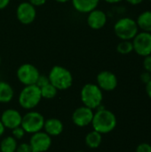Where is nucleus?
Listing matches in <instances>:
<instances>
[{"label":"nucleus","mask_w":151,"mask_h":152,"mask_svg":"<svg viewBox=\"0 0 151 152\" xmlns=\"http://www.w3.org/2000/svg\"><path fill=\"white\" fill-rule=\"evenodd\" d=\"M117 124V118L115 114L106 109H98V110L93 114L92 126L93 130L96 132L106 134L112 132Z\"/></svg>","instance_id":"nucleus-1"},{"label":"nucleus","mask_w":151,"mask_h":152,"mask_svg":"<svg viewBox=\"0 0 151 152\" xmlns=\"http://www.w3.org/2000/svg\"><path fill=\"white\" fill-rule=\"evenodd\" d=\"M50 83L59 91H64L71 87L73 84V76L71 72L65 67L55 65L48 75Z\"/></svg>","instance_id":"nucleus-2"},{"label":"nucleus","mask_w":151,"mask_h":152,"mask_svg":"<svg viewBox=\"0 0 151 152\" xmlns=\"http://www.w3.org/2000/svg\"><path fill=\"white\" fill-rule=\"evenodd\" d=\"M80 98L84 106L92 110L99 109L103 101L102 90L93 83L85 84L80 92Z\"/></svg>","instance_id":"nucleus-3"},{"label":"nucleus","mask_w":151,"mask_h":152,"mask_svg":"<svg viewBox=\"0 0 151 152\" xmlns=\"http://www.w3.org/2000/svg\"><path fill=\"white\" fill-rule=\"evenodd\" d=\"M42 99L40 88L36 85L25 86L20 91L18 102L24 110H32L36 108Z\"/></svg>","instance_id":"nucleus-4"},{"label":"nucleus","mask_w":151,"mask_h":152,"mask_svg":"<svg viewBox=\"0 0 151 152\" xmlns=\"http://www.w3.org/2000/svg\"><path fill=\"white\" fill-rule=\"evenodd\" d=\"M115 35L121 40H133L138 34L139 27L136 20L130 17H123L117 20L114 25Z\"/></svg>","instance_id":"nucleus-5"},{"label":"nucleus","mask_w":151,"mask_h":152,"mask_svg":"<svg viewBox=\"0 0 151 152\" xmlns=\"http://www.w3.org/2000/svg\"><path fill=\"white\" fill-rule=\"evenodd\" d=\"M44 116L37 111H28L22 117L20 126L26 134H35L42 131L44 125Z\"/></svg>","instance_id":"nucleus-6"},{"label":"nucleus","mask_w":151,"mask_h":152,"mask_svg":"<svg viewBox=\"0 0 151 152\" xmlns=\"http://www.w3.org/2000/svg\"><path fill=\"white\" fill-rule=\"evenodd\" d=\"M16 76L18 80L24 86L36 85L40 73L36 66L30 63H24L20 65L17 71Z\"/></svg>","instance_id":"nucleus-7"},{"label":"nucleus","mask_w":151,"mask_h":152,"mask_svg":"<svg viewBox=\"0 0 151 152\" xmlns=\"http://www.w3.org/2000/svg\"><path fill=\"white\" fill-rule=\"evenodd\" d=\"M133 51L140 56L146 57L151 54V33L142 31L133 38Z\"/></svg>","instance_id":"nucleus-8"},{"label":"nucleus","mask_w":151,"mask_h":152,"mask_svg":"<svg viewBox=\"0 0 151 152\" xmlns=\"http://www.w3.org/2000/svg\"><path fill=\"white\" fill-rule=\"evenodd\" d=\"M29 145L32 151L46 152L52 145V138L45 132L39 131L31 135Z\"/></svg>","instance_id":"nucleus-9"},{"label":"nucleus","mask_w":151,"mask_h":152,"mask_svg":"<svg viewBox=\"0 0 151 152\" xmlns=\"http://www.w3.org/2000/svg\"><path fill=\"white\" fill-rule=\"evenodd\" d=\"M17 20L23 25L32 23L36 17V10L28 1L20 3L16 9Z\"/></svg>","instance_id":"nucleus-10"},{"label":"nucleus","mask_w":151,"mask_h":152,"mask_svg":"<svg viewBox=\"0 0 151 152\" xmlns=\"http://www.w3.org/2000/svg\"><path fill=\"white\" fill-rule=\"evenodd\" d=\"M93 114V110L82 106L76 109L72 113V121L78 127H85L92 124Z\"/></svg>","instance_id":"nucleus-11"},{"label":"nucleus","mask_w":151,"mask_h":152,"mask_svg":"<svg viewBox=\"0 0 151 152\" xmlns=\"http://www.w3.org/2000/svg\"><path fill=\"white\" fill-rule=\"evenodd\" d=\"M97 86L102 90L106 92H111L115 90L117 86L118 81L117 76L109 70L101 71L96 77Z\"/></svg>","instance_id":"nucleus-12"},{"label":"nucleus","mask_w":151,"mask_h":152,"mask_svg":"<svg viewBox=\"0 0 151 152\" xmlns=\"http://www.w3.org/2000/svg\"><path fill=\"white\" fill-rule=\"evenodd\" d=\"M0 120L4 125V128L12 130L18 126H20L22 116L17 110L7 109L3 111Z\"/></svg>","instance_id":"nucleus-13"},{"label":"nucleus","mask_w":151,"mask_h":152,"mask_svg":"<svg viewBox=\"0 0 151 152\" xmlns=\"http://www.w3.org/2000/svg\"><path fill=\"white\" fill-rule=\"evenodd\" d=\"M86 22L89 28L94 30L102 28L107 23V14L100 9H94L88 12Z\"/></svg>","instance_id":"nucleus-14"},{"label":"nucleus","mask_w":151,"mask_h":152,"mask_svg":"<svg viewBox=\"0 0 151 152\" xmlns=\"http://www.w3.org/2000/svg\"><path fill=\"white\" fill-rule=\"evenodd\" d=\"M43 129L51 137L52 136H58L63 132L64 126H63V123L60 119L55 118H48L47 120L44 121V125Z\"/></svg>","instance_id":"nucleus-15"},{"label":"nucleus","mask_w":151,"mask_h":152,"mask_svg":"<svg viewBox=\"0 0 151 152\" xmlns=\"http://www.w3.org/2000/svg\"><path fill=\"white\" fill-rule=\"evenodd\" d=\"M74 9L80 13H88L96 9L100 0H70Z\"/></svg>","instance_id":"nucleus-16"},{"label":"nucleus","mask_w":151,"mask_h":152,"mask_svg":"<svg viewBox=\"0 0 151 152\" xmlns=\"http://www.w3.org/2000/svg\"><path fill=\"white\" fill-rule=\"evenodd\" d=\"M14 96L13 88L10 84L4 81H0V103L10 102Z\"/></svg>","instance_id":"nucleus-17"},{"label":"nucleus","mask_w":151,"mask_h":152,"mask_svg":"<svg viewBox=\"0 0 151 152\" xmlns=\"http://www.w3.org/2000/svg\"><path fill=\"white\" fill-rule=\"evenodd\" d=\"M136 22L142 31L151 33V11H145L142 12L138 16Z\"/></svg>","instance_id":"nucleus-18"},{"label":"nucleus","mask_w":151,"mask_h":152,"mask_svg":"<svg viewBox=\"0 0 151 152\" xmlns=\"http://www.w3.org/2000/svg\"><path fill=\"white\" fill-rule=\"evenodd\" d=\"M102 142V134L93 130L89 132L85 136V143L90 149H97L100 147Z\"/></svg>","instance_id":"nucleus-19"},{"label":"nucleus","mask_w":151,"mask_h":152,"mask_svg":"<svg viewBox=\"0 0 151 152\" xmlns=\"http://www.w3.org/2000/svg\"><path fill=\"white\" fill-rule=\"evenodd\" d=\"M18 146L17 140L11 136L4 137L0 142V151L1 152H15Z\"/></svg>","instance_id":"nucleus-20"},{"label":"nucleus","mask_w":151,"mask_h":152,"mask_svg":"<svg viewBox=\"0 0 151 152\" xmlns=\"http://www.w3.org/2000/svg\"><path fill=\"white\" fill-rule=\"evenodd\" d=\"M40 92H41L42 98L47 99V100L53 99L58 94V90L51 83L40 87Z\"/></svg>","instance_id":"nucleus-21"},{"label":"nucleus","mask_w":151,"mask_h":152,"mask_svg":"<svg viewBox=\"0 0 151 152\" xmlns=\"http://www.w3.org/2000/svg\"><path fill=\"white\" fill-rule=\"evenodd\" d=\"M117 51L124 55L131 53L133 51V42L131 40H121L117 46Z\"/></svg>","instance_id":"nucleus-22"},{"label":"nucleus","mask_w":151,"mask_h":152,"mask_svg":"<svg viewBox=\"0 0 151 152\" xmlns=\"http://www.w3.org/2000/svg\"><path fill=\"white\" fill-rule=\"evenodd\" d=\"M25 134H26V133H25V131L22 129L21 126H18V127H16V128H14V129L12 130V136L13 138H15L17 141L22 139V138L24 137Z\"/></svg>","instance_id":"nucleus-23"},{"label":"nucleus","mask_w":151,"mask_h":152,"mask_svg":"<svg viewBox=\"0 0 151 152\" xmlns=\"http://www.w3.org/2000/svg\"><path fill=\"white\" fill-rule=\"evenodd\" d=\"M15 152H33L31 150V147L29 145V143L27 142H23L20 144H18L17 149Z\"/></svg>","instance_id":"nucleus-24"},{"label":"nucleus","mask_w":151,"mask_h":152,"mask_svg":"<svg viewBox=\"0 0 151 152\" xmlns=\"http://www.w3.org/2000/svg\"><path fill=\"white\" fill-rule=\"evenodd\" d=\"M49 83H50V81H49L48 76L40 75L38 79H37V81H36V85L40 88V87H42V86H45V85H47Z\"/></svg>","instance_id":"nucleus-25"},{"label":"nucleus","mask_w":151,"mask_h":152,"mask_svg":"<svg viewBox=\"0 0 151 152\" xmlns=\"http://www.w3.org/2000/svg\"><path fill=\"white\" fill-rule=\"evenodd\" d=\"M136 152H151V145L147 142L141 143L137 146Z\"/></svg>","instance_id":"nucleus-26"},{"label":"nucleus","mask_w":151,"mask_h":152,"mask_svg":"<svg viewBox=\"0 0 151 152\" xmlns=\"http://www.w3.org/2000/svg\"><path fill=\"white\" fill-rule=\"evenodd\" d=\"M143 68L145 69V71H148L151 73V54L148 55L146 57H144L143 60Z\"/></svg>","instance_id":"nucleus-27"},{"label":"nucleus","mask_w":151,"mask_h":152,"mask_svg":"<svg viewBox=\"0 0 151 152\" xmlns=\"http://www.w3.org/2000/svg\"><path fill=\"white\" fill-rule=\"evenodd\" d=\"M140 78H141L142 82L146 85V84H148L151 80V73L148 72V71H144V72H142L141 74Z\"/></svg>","instance_id":"nucleus-28"},{"label":"nucleus","mask_w":151,"mask_h":152,"mask_svg":"<svg viewBox=\"0 0 151 152\" xmlns=\"http://www.w3.org/2000/svg\"><path fill=\"white\" fill-rule=\"evenodd\" d=\"M47 0H28V2L34 5L35 7H38V6H42L46 3Z\"/></svg>","instance_id":"nucleus-29"},{"label":"nucleus","mask_w":151,"mask_h":152,"mask_svg":"<svg viewBox=\"0 0 151 152\" xmlns=\"http://www.w3.org/2000/svg\"><path fill=\"white\" fill-rule=\"evenodd\" d=\"M11 0H0V10H3L8 6Z\"/></svg>","instance_id":"nucleus-30"},{"label":"nucleus","mask_w":151,"mask_h":152,"mask_svg":"<svg viewBox=\"0 0 151 152\" xmlns=\"http://www.w3.org/2000/svg\"><path fill=\"white\" fill-rule=\"evenodd\" d=\"M125 1L132 5H137V4H140L141 3L143 2V0H125Z\"/></svg>","instance_id":"nucleus-31"},{"label":"nucleus","mask_w":151,"mask_h":152,"mask_svg":"<svg viewBox=\"0 0 151 152\" xmlns=\"http://www.w3.org/2000/svg\"><path fill=\"white\" fill-rule=\"evenodd\" d=\"M146 93L148 96L151 99V80L148 84H146Z\"/></svg>","instance_id":"nucleus-32"},{"label":"nucleus","mask_w":151,"mask_h":152,"mask_svg":"<svg viewBox=\"0 0 151 152\" xmlns=\"http://www.w3.org/2000/svg\"><path fill=\"white\" fill-rule=\"evenodd\" d=\"M4 125L2 124V122H1V120H0V137L4 134Z\"/></svg>","instance_id":"nucleus-33"},{"label":"nucleus","mask_w":151,"mask_h":152,"mask_svg":"<svg viewBox=\"0 0 151 152\" xmlns=\"http://www.w3.org/2000/svg\"><path fill=\"white\" fill-rule=\"evenodd\" d=\"M104 1L106 3H109V4H117V3H120L123 0H104Z\"/></svg>","instance_id":"nucleus-34"},{"label":"nucleus","mask_w":151,"mask_h":152,"mask_svg":"<svg viewBox=\"0 0 151 152\" xmlns=\"http://www.w3.org/2000/svg\"><path fill=\"white\" fill-rule=\"evenodd\" d=\"M54 1H56L57 3L64 4V3H67V2H69V1H70V0H54Z\"/></svg>","instance_id":"nucleus-35"},{"label":"nucleus","mask_w":151,"mask_h":152,"mask_svg":"<svg viewBox=\"0 0 151 152\" xmlns=\"http://www.w3.org/2000/svg\"><path fill=\"white\" fill-rule=\"evenodd\" d=\"M0 65H1V56H0Z\"/></svg>","instance_id":"nucleus-36"},{"label":"nucleus","mask_w":151,"mask_h":152,"mask_svg":"<svg viewBox=\"0 0 151 152\" xmlns=\"http://www.w3.org/2000/svg\"><path fill=\"white\" fill-rule=\"evenodd\" d=\"M76 152H84V151H76Z\"/></svg>","instance_id":"nucleus-37"},{"label":"nucleus","mask_w":151,"mask_h":152,"mask_svg":"<svg viewBox=\"0 0 151 152\" xmlns=\"http://www.w3.org/2000/svg\"><path fill=\"white\" fill-rule=\"evenodd\" d=\"M150 2H151V0H150Z\"/></svg>","instance_id":"nucleus-38"},{"label":"nucleus","mask_w":151,"mask_h":152,"mask_svg":"<svg viewBox=\"0 0 151 152\" xmlns=\"http://www.w3.org/2000/svg\"><path fill=\"white\" fill-rule=\"evenodd\" d=\"M33 152H35V151H33Z\"/></svg>","instance_id":"nucleus-39"},{"label":"nucleus","mask_w":151,"mask_h":152,"mask_svg":"<svg viewBox=\"0 0 151 152\" xmlns=\"http://www.w3.org/2000/svg\"><path fill=\"white\" fill-rule=\"evenodd\" d=\"M0 152H1V151H0Z\"/></svg>","instance_id":"nucleus-40"}]
</instances>
